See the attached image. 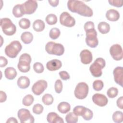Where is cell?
I'll return each mask as SVG.
<instances>
[{
    "label": "cell",
    "mask_w": 123,
    "mask_h": 123,
    "mask_svg": "<svg viewBox=\"0 0 123 123\" xmlns=\"http://www.w3.org/2000/svg\"><path fill=\"white\" fill-rule=\"evenodd\" d=\"M68 9L71 12L77 13L85 17H91L93 12L91 8L83 1L78 0H70L67 2Z\"/></svg>",
    "instance_id": "6da1fadb"
},
{
    "label": "cell",
    "mask_w": 123,
    "mask_h": 123,
    "mask_svg": "<svg viewBox=\"0 0 123 123\" xmlns=\"http://www.w3.org/2000/svg\"><path fill=\"white\" fill-rule=\"evenodd\" d=\"M106 65L105 61L102 58H97L94 62L90 66L89 70L92 76L95 77H99L102 74V69Z\"/></svg>",
    "instance_id": "7a4b0ae2"
},
{
    "label": "cell",
    "mask_w": 123,
    "mask_h": 123,
    "mask_svg": "<svg viewBox=\"0 0 123 123\" xmlns=\"http://www.w3.org/2000/svg\"><path fill=\"white\" fill-rule=\"evenodd\" d=\"M22 49L20 42L18 40H14L11 42L5 48V54L11 58H15Z\"/></svg>",
    "instance_id": "3957f363"
},
{
    "label": "cell",
    "mask_w": 123,
    "mask_h": 123,
    "mask_svg": "<svg viewBox=\"0 0 123 123\" xmlns=\"http://www.w3.org/2000/svg\"><path fill=\"white\" fill-rule=\"evenodd\" d=\"M45 50L48 54L57 56H61L64 52V48L62 44L53 41H49L46 44Z\"/></svg>",
    "instance_id": "277c9868"
},
{
    "label": "cell",
    "mask_w": 123,
    "mask_h": 123,
    "mask_svg": "<svg viewBox=\"0 0 123 123\" xmlns=\"http://www.w3.org/2000/svg\"><path fill=\"white\" fill-rule=\"evenodd\" d=\"M0 26L2 31L7 36H12L16 31V26L13 24L10 19L3 18L0 19Z\"/></svg>",
    "instance_id": "5b68a950"
},
{
    "label": "cell",
    "mask_w": 123,
    "mask_h": 123,
    "mask_svg": "<svg viewBox=\"0 0 123 123\" xmlns=\"http://www.w3.org/2000/svg\"><path fill=\"white\" fill-rule=\"evenodd\" d=\"M31 61V57L29 54L26 53L22 54L19 58L17 64L18 70L22 73H27L29 71Z\"/></svg>",
    "instance_id": "8992f818"
},
{
    "label": "cell",
    "mask_w": 123,
    "mask_h": 123,
    "mask_svg": "<svg viewBox=\"0 0 123 123\" xmlns=\"http://www.w3.org/2000/svg\"><path fill=\"white\" fill-rule=\"evenodd\" d=\"M88 91L89 87L87 84L85 82H80L75 88L74 94L77 98L83 99L87 97Z\"/></svg>",
    "instance_id": "52a82bcc"
},
{
    "label": "cell",
    "mask_w": 123,
    "mask_h": 123,
    "mask_svg": "<svg viewBox=\"0 0 123 123\" xmlns=\"http://www.w3.org/2000/svg\"><path fill=\"white\" fill-rule=\"evenodd\" d=\"M86 32V44L90 48H96L98 44V41L97 38V32L96 29L95 28L92 29Z\"/></svg>",
    "instance_id": "ba28073f"
},
{
    "label": "cell",
    "mask_w": 123,
    "mask_h": 123,
    "mask_svg": "<svg viewBox=\"0 0 123 123\" xmlns=\"http://www.w3.org/2000/svg\"><path fill=\"white\" fill-rule=\"evenodd\" d=\"M17 116L21 123H33L34 122V117L27 109L24 108L20 109L18 111Z\"/></svg>",
    "instance_id": "9c48e42d"
},
{
    "label": "cell",
    "mask_w": 123,
    "mask_h": 123,
    "mask_svg": "<svg viewBox=\"0 0 123 123\" xmlns=\"http://www.w3.org/2000/svg\"><path fill=\"white\" fill-rule=\"evenodd\" d=\"M60 22L62 25L68 27H73L75 24L74 18L66 12H63L61 14Z\"/></svg>",
    "instance_id": "30bf717a"
},
{
    "label": "cell",
    "mask_w": 123,
    "mask_h": 123,
    "mask_svg": "<svg viewBox=\"0 0 123 123\" xmlns=\"http://www.w3.org/2000/svg\"><path fill=\"white\" fill-rule=\"evenodd\" d=\"M48 83L44 80H39L34 84L32 87L33 93L37 96L41 95L47 88Z\"/></svg>",
    "instance_id": "8fae6325"
},
{
    "label": "cell",
    "mask_w": 123,
    "mask_h": 123,
    "mask_svg": "<svg viewBox=\"0 0 123 123\" xmlns=\"http://www.w3.org/2000/svg\"><path fill=\"white\" fill-rule=\"evenodd\" d=\"M110 53L112 58L115 61H120L123 59V49L119 44H115L112 45L110 49Z\"/></svg>",
    "instance_id": "7c38bea8"
},
{
    "label": "cell",
    "mask_w": 123,
    "mask_h": 123,
    "mask_svg": "<svg viewBox=\"0 0 123 123\" xmlns=\"http://www.w3.org/2000/svg\"><path fill=\"white\" fill-rule=\"evenodd\" d=\"M25 14H33L37 8V3L36 0H28L22 4Z\"/></svg>",
    "instance_id": "4fadbf2b"
},
{
    "label": "cell",
    "mask_w": 123,
    "mask_h": 123,
    "mask_svg": "<svg viewBox=\"0 0 123 123\" xmlns=\"http://www.w3.org/2000/svg\"><path fill=\"white\" fill-rule=\"evenodd\" d=\"M92 101L96 105L100 107L106 106L108 102L107 98L103 94L96 93L92 96Z\"/></svg>",
    "instance_id": "5bb4252c"
},
{
    "label": "cell",
    "mask_w": 123,
    "mask_h": 123,
    "mask_svg": "<svg viewBox=\"0 0 123 123\" xmlns=\"http://www.w3.org/2000/svg\"><path fill=\"white\" fill-rule=\"evenodd\" d=\"M113 74L115 82L123 87V67L118 66L116 67L113 71Z\"/></svg>",
    "instance_id": "9a60e30c"
},
{
    "label": "cell",
    "mask_w": 123,
    "mask_h": 123,
    "mask_svg": "<svg viewBox=\"0 0 123 123\" xmlns=\"http://www.w3.org/2000/svg\"><path fill=\"white\" fill-rule=\"evenodd\" d=\"M80 57L81 62L84 64H89L91 62L93 59L92 54L88 49L82 50L80 53Z\"/></svg>",
    "instance_id": "2e32d148"
},
{
    "label": "cell",
    "mask_w": 123,
    "mask_h": 123,
    "mask_svg": "<svg viewBox=\"0 0 123 123\" xmlns=\"http://www.w3.org/2000/svg\"><path fill=\"white\" fill-rule=\"evenodd\" d=\"M62 66V62L58 59H53L48 62L46 63V68L50 71L58 70L60 69Z\"/></svg>",
    "instance_id": "e0dca14e"
},
{
    "label": "cell",
    "mask_w": 123,
    "mask_h": 123,
    "mask_svg": "<svg viewBox=\"0 0 123 123\" xmlns=\"http://www.w3.org/2000/svg\"><path fill=\"white\" fill-rule=\"evenodd\" d=\"M47 120L49 123H63L64 121L62 117L56 112H51L48 114Z\"/></svg>",
    "instance_id": "ac0fdd59"
},
{
    "label": "cell",
    "mask_w": 123,
    "mask_h": 123,
    "mask_svg": "<svg viewBox=\"0 0 123 123\" xmlns=\"http://www.w3.org/2000/svg\"><path fill=\"white\" fill-rule=\"evenodd\" d=\"M106 17L109 21L115 22L119 19L120 13L115 9H110L107 11Z\"/></svg>",
    "instance_id": "d6986e66"
},
{
    "label": "cell",
    "mask_w": 123,
    "mask_h": 123,
    "mask_svg": "<svg viewBox=\"0 0 123 123\" xmlns=\"http://www.w3.org/2000/svg\"><path fill=\"white\" fill-rule=\"evenodd\" d=\"M30 80L25 76H21L17 80V84L18 87L21 89H25L30 85Z\"/></svg>",
    "instance_id": "ffe728a7"
},
{
    "label": "cell",
    "mask_w": 123,
    "mask_h": 123,
    "mask_svg": "<svg viewBox=\"0 0 123 123\" xmlns=\"http://www.w3.org/2000/svg\"><path fill=\"white\" fill-rule=\"evenodd\" d=\"M12 14L16 18H19L23 16L25 13L22 4H16L12 9Z\"/></svg>",
    "instance_id": "44dd1931"
},
{
    "label": "cell",
    "mask_w": 123,
    "mask_h": 123,
    "mask_svg": "<svg viewBox=\"0 0 123 123\" xmlns=\"http://www.w3.org/2000/svg\"><path fill=\"white\" fill-rule=\"evenodd\" d=\"M4 74L6 78L9 80H13L16 76L17 73L16 70L12 67L6 68L4 71Z\"/></svg>",
    "instance_id": "7402d4cb"
},
{
    "label": "cell",
    "mask_w": 123,
    "mask_h": 123,
    "mask_svg": "<svg viewBox=\"0 0 123 123\" xmlns=\"http://www.w3.org/2000/svg\"><path fill=\"white\" fill-rule=\"evenodd\" d=\"M58 111L63 114L67 113L71 110L70 104L65 101L60 102L58 105Z\"/></svg>",
    "instance_id": "603a6c76"
},
{
    "label": "cell",
    "mask_w": 123,
    "mask_h": 123,
    "mask_svg": "<svg viewBox=\"0 0 123 123\" xmlns=\"http://www.w3.org/2000/svg\"><path fill=\"white\" fill-rule=\"evenodd\" d=\"M45 24L43 21L39 19L35 20L33 24V28L36 32H41L44 29Z\"/></svg>",
    "instance_id": "cb8c5ba5"
},
{
    "label": "cell",
    "mask_w": 123,
    "mask_h": 123,
    "mask_svg": "<svg viewBox=\"0 0 123 123\" xmlns=\"http://www.w3.org/2000/svg\"><path fill=\"white\" fill-rule=\"evenodd\" d=\"M21 39L24 43L28 44L33 41V35L30 32H25L22 34Z\"/></svg>",
    "instance_id": "d4e9b609"
},
{
    "label": "cell",
    "mask_w": 123,
    "mask_h": 123,
    "mask_svg": "<svg viewBox=\"0 0 123 123\" xmlns=\"http://www.w3.org/2000/svg\"><path fill=\"white\" fill-rule=\"evenodd\" d=\"M98 29L99 32L101 34H106L110 31V25L108 23L105 22H101L98 24Z\"/></svg>",
    "instance_id": "484cf974"
},
{
    "label": "cell",
    "mask_w": 123,
    "mask_h": 123,
    "mask_svg": "<svg viewBox=\"0 0 123 123\" xmlns=\"http://www.w3.org/2000/svg\"><path fill=\"white\" fill-rule=\"evenodd\" d=\"M78 117L74 112H70L65 116V121L67 123H76L78 122Z\"/></svg>",
    "instance_id": "4316f807"
},
{
    "label": "cell",
    "mask_w": 123,
    "mask_h": 123,
    "mask_svg": "<svg viewBox=\"0 0 123 123\" xmlns=\"http://www.w3.org/2000/svg\"><path fill=\"white\" fill-rule=\"evenodd\" d=\"M113 121L116 123H121L123 121V113L121 111H116L112 116Z\"/></svg>",
    "instance_id": "83f0119b"
},
{
    "label": "cell",
    "mask_w": 123,
    "mask_h": 123,
    "mask_svg": "<svg viewBox=\"0 0 123 123\" xmlns=\"http://www.w3.org/2000/svg\"><path fill=\"white\" fill-rule=\"evenodd\" d=\"M46 23L49 25H53L57 22V17L56 15L53 13L49 14L45 18Z\"/></svg>",
    "instance_id": "f1b7e54d"
},
{
    "label": "cell",
    "mask_w": 123,
    "mask_h": 123,
    "mask_svg": "<svg viewBox=\"0 0 123 123\" xmlns=\"http://www.w3.org/2000/svg\"><path fill=\"white\" fill-rule=\"evenodd\" d=\"M61 34L60 29L56 27L52 28L50 29L49 32V37L52 39H56L58 38Z\"/></svg>",
    "instance_id": "f546056e"
},
{
    "label": "cell",
    "mask_w": 123,
    "mask_h": 123,
    "mask_svg": "<svg viewBox=\"0 0 123 123\" xmlns=\"http://www.w3.org/2000/svg\"><path fill=\"white\" fill-rule=\"evenodd\" d=\"M53 98L50 94H45L42 98V101L46 105H50L53 102Z\"/></svg>",
    "instance_id": "4dcf8cb0"
},
{
    "label": "cell",
    "mask_w": 123,
    "mask_h": 123,
    "mask_svg": "<svg viewBox=\"0 0 123 123\" xmlns=\"http://www.w3.org/2000/svg\"><path fill=\"white\" fill-rule=\"evenodd\" d=\"M81 116L85 120L89 121L93 118V113L91 110L86 107Z\"/></svg>",
    "instance_id": "1f68e13d"
},
{
    "label": "cell",
    "mask_w": 123,
    "mask_h": 123,
    "mask_svg": "<svg viewBox=\"0 0 123 123\" xmlns=\"http://www.w3.org/2000/svg\"><path fill=\"white\" fill-rule=\"evenodd\" d=\"M34 100V99L33 96L30 94H28L23 98L22 103L25 106H30L33 103Z\"/></svg>",
    "instance_id": "d6a6232c"
},
{
    "label": "cell",
    "mask_w": 123,
    "mask_h": 123,
    "mask_svg": "<svg viewBox=\"0 0 123 123\" xmlns=\"http://www.w3.org/2000/svg\"><path fill=\"white\" fill-rule=\"evenodd\" d=\"M19 25L21 28L23 29H28L30 26V21L27 18H22L19 21Z\"/></svg>",
    "instance_id": "836d02e7"
},
{
    "label": "cell",
    "mask_w": 123,
    "mask_h": 123,
    "mask_svg": "<svg viewBox=\"0 0 123 123\" xmlns=\"http://www.w3.org/2000/svg\"><path fill=\"white\" fill-rule=\"evenodd\" d=\"M92 86L95 90L99 91L102 89L104 86V84L102 81L100 80H97L93 82Z\"/></svg>",
    "instance_id": "e575fe53"
},
{
    "label": "cell",
    "mask_w": 123,
    "mask_h": 123,
    "mask_svg": "<svg viewBox=\"0 0 123 123\" xmlns=\"http://www.w3.org/2000/svg\"><path fill=\"white\" fill-rule=\"evenodd\" d=\"M118 94V90L117 88L111 87L109 88L107 92V95L110 98H115Z\"/></svg>",
    "instance_id": "d590c367"
},
{
    "label": "cell",
    "mask_w": 123,
    "mask_h": 123,
    "mask_svg": "<svg viewBox=\"0 0 123 123\" xmlns=\"http://www.w3.org/2000/svg\"><path fill=\"white\" fill-rule=\"evenodd\" d=\"M33 69L36 73L37 74H41L44 71V68L41 63L37 62L33 65Z\"/></svg>",
    "instance_id": "8d00e7d4"
},
{
    "label": "cell",
    "mask_w": 123,
    "mask_h": 123,
    "mask_svg": "<svg viewBox=\"0 0 123 123\" xmlns=\"http://www.w3.org/2000/svg\"><path fill=\"white\" fill-rule=\"evenodd\" d=\"M44 108L43 106L39 103L36 104L33 107V112L36 114H40L43 111Z\"/></svg>",
    "instance_id": "74e56055"
},
{
    "label": "cell",
    "mask_w": 123,
    "mask_h": 123,
    "mask_svg": "<svg viewBox=\"0 0 123 123\" xmlns=\"http://www.w3.org/2000/svg\"><path fill=\"white\" fill-rule=\"evenodd\" d=\"M85 108L83 106H76L73 109V111L77 116H82Z\"/></svg>",
    "instance_id": "f35d334b"
},
{
    "label": "cell",
    "mask_w": 123,
    "mask_h": 123,
    "mask_svg": "<svg viewBox=\"0 0 123 123\" xmlns=\"http://www.w3.org/2000/svg\"><path fill=\"white\" fill-rule=\"evenodd\" d=\"M62 83L60 79H58L55 81L54 85V88L55 92L57 93L60 94L62 92Z\"/></svg>",
    "instance_id": "ab89813d"
},
{
    "label": "cell",
    "mask_w": 123,
    "mask_h": 123,
    "mask_svg": "<svg viewBox=\"0 0 123 123\" xmlns=\"http://www.w3.org/2000/svg\"><path fill=\"white\" fill-rule=\"evenodd\" d=\"M108 2L110 5L117 7H121L123 5V1L122 0H109Z\"/></svg>",
    "instance_id": "60d3db41"
},
{
    "label": "cell",
    "mask_w": 123,
    "mask_h": 123,
    "mask_svg": "<svg viewBox=\"0 0 123 123\" xmlns=\"http://www.w3.org/2000/svg\"><path fill=\"white\" fill-rule=\"evenodd\" d=\"M84 30L86 32L87 31H88L89 30L94 29L95 28V25L94 24L93 22L91 21H87L86 22L84 26Z\"/></svg>",
    "instance_id": "b9f144b4"
},
{
    "label": "cell",
    "mask_w": 123,
    "mask_h": 123,
    "mask_svg": "<svg viewBox=\"0 0 123 123\" xmlns=\"http://www.w3.org/2000/svg\"><path fill=\"white\" fill-rule=\"evenodd\" d=\"M59 75L61 78L63 80H67L70 78V75L67 72L62 71L59 72Z\"/></svg>",
    "instance_id": "7bdbcfd3"
},
{
    "label": "cell",
    "mask_w": 123,
    "mask_h": 123,
    "mask_svg": "<svg viewBox=\"0 0 123 123\" xmlns=\"http://www.w3.org/2000/svg\"><path fill=\"white\" fill-rule=\"evenodd\" d=\"M0 67H5L8 64V60L4 57L0 56Z\"/></svg>",
    "instance_id": "ee69618b"
},
{
    "label": "cell",
    "mask_w": 123,
    "mask_h": 123,
    "mask_svg": "<svg viewBox=\"0 0 123 123\" xmlns=\"http://www.w3.org/2000/svg\"><path fill=\"white\" fill-rule=\"evenodd\" d=\"M117 106L121 109H123V97L121 96L116 101Z\"/></svg>",
    "instance_id": "f6af8a7d"
},
{
    "label": "cell",
    "mask_w": 123,
    "mask_h": 123,
    "mask_svg": "<svg viewBox=\"0 0 123 123\" xmlns=\"http://www.w3.org/2000/svg\"><path fill=\"white\" fill-rule=\"evenodd\" d=\"M0 102L2 103L6 101L7 98V95L6 93L2 91H0Z\"/></svg>",
    "instance_id": "bcb514c9"
},
{
    "label": "cell",
    "mask_w": 123,
    "mask_h": 123,
    "mask_svg": "<svg viewBox=\"0 0 123 123\" xmlns=\"http://www.w3.org/2000/svg\"><path fill=\"white\" fill-rule=\"evenodd\" d=\"M48 2L49 3V4L52 6V7H56L58 4H59V0H48Z\"/></svg>",
    "instance_id": "7dc6e473"
},
{
    "label": "cell",
    "mask_w": 123,
    "mask_h": 123,
    "mask_svg": "<svg viewBox=\"0 0 123 123\" xmlns=\"http://www.w3.org/2000/svg\"><path fill=\"white\" fill-rule=\"evenodd\" d=\"M18 123V121L16 120V118H14V117H10L9 118L8 120L6 121V123Z\"/></svg>",
    "instance_id": "c3c4849f"
}]
</instances>
